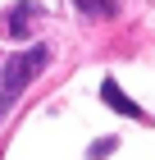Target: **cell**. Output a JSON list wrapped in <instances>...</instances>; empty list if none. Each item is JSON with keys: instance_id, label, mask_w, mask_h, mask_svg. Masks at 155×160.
I'll return each instance as SVG.
<instances>
[{"instance_id": "4", "label": "cell", "mask_w": 155, "mask_h": 160, "mask_svg": "<svg viewBox=\"0 0 155 160\" xmlns=\"http://www.w3.org/2000/svg\"><path fill=\"white\" fill-rule=\"evenodd\" d=\"M78 9H82V14H91V18H109L119 5H114V0H78Z\"/></svg>"}, {"instance_id": "3", "label": "cell", "mask_w": 155, "mask_h": 160, "mask_svg": "<svg viewBox=\"0 0 155 160\" xmlns=\"http://www.w3.org/2000/svg\"><path fill=\"white\" fill-rule=\"evenodd\" d=\"M100 101H105L114 114H128V119H146V110L137 105V101H128V96H123V87L114 82V78H105V82H100Z\"/></svg>"}, {"instance_id": "2", "label": "cell", "mask_w": 155, "mask_h": 160, "mask_svg": "<svg viewBox=\"0 0 155 160\" xmlns=\"http://www.w3.org/2000/svg\"><path fill=\"white\" fill-rule=\"evenodd\" d=\"M36 18H41V5H32V0H18V5H9V9L0 14V32L9 41H23L27 32L36 28Z\"/></svg>"}, {"instance_id": "5", "label": "cell", "mask_w": 155, "mask_h": 160, "mask_svg": "<svg viewBox=\"0 0 155 160\" xmlns=\"http://www.w3.org/2000/svg\"><path fill=\"white\" fill-rule=\"evenodd\" d=\"M109 151H114V137H105V142H96V147L87 151V156H91V160H100V156H109Z\"/></svg>"}, {"instance_id": "1", "label": "cell", "mask_w": 155, "mask_h": 160, "mask_svg": "<svg viewBox=\"0 0 155 160\" xmlns=\"http://www.w3.org/2000/svg\"><path fill=\"white\" fill-rule=\"evenodd\" d=\"M46 64H50V50H46V46H32V50L14 55V60L5 64V78H0V119L9 114V105L23 96V87L32 82V78L46 69Z\"/></svg>"}]
</instances>
